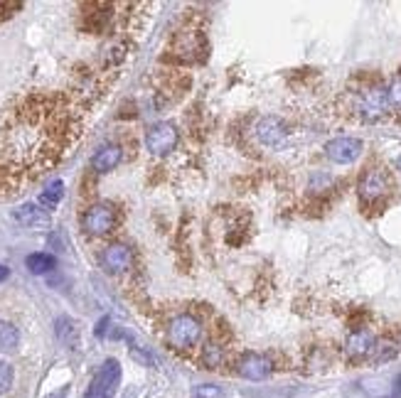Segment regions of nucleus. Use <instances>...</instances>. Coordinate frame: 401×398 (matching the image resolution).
I'll list each match as a JSON object with an SVG mask.
<instances>
[{
    "instance_id": "dca6fc26",
    "label": "nucleus",
    "mask_w": 401,
    "mask_h": 398,
    "mask_svg": "<svg viewBox=\"0 0 401 398\" xmlns=\"http://www.w3.org/2000/svg\"><path fill=\"white\" fill-rule=\"evenodd\" d=\"M202 367L205 369H219L224 362H227V347L217 340H207L205 347H202V357H200Z\"/></svg>"
},
{
    "instance_id": "393cba45",
    "label": "nucleus",
    "mask_w": 401,
    "mask_h": 398,
    "mask_svg": "<svg viewBox=\"0 0 401 398\" xmlns=\"http://www.w3.org/2000/svg\"><path fill=\"white\" fill-rule=\"evenodd\" d=\"M67 396V389H60V391H55V394H50L47 398H64Z\"/></svg>"
},
{
    "instance_id": "5701e85b",
    "label": "nucleus",
    "mask_w": 401,
    "mask_h": 398,
    "mask_svg": "<svg viewBox=\"0 0 401 398\" xmlns=\"http://www.w3.org/2000/svg\"><path fill=\"white\" fill-rule=\"evenodd\" d=\"M387 99H389V106H392V109L401 111V74H399L397 79H394L392 84H389V89H387Z\"/></svg>"
},
{
    "instance_id": "4be33fe9",
    "label": "nucleus",
    "mask_w": 401,
    "mask_h": 398,
    "mask_svg": "<svg viewBox=\"0 0 401 398\" xmlns=\"http://www.w3.org/2000/svg\"><path fill=\"white\" fill-rule=\"evenodd\" d=\"M13 381H15V371L8 362H0V396L8 394L13 389Z\"/></svg>"
},
{
    "instance_id": "f3484780",
    "label": "nucleus",
    "mask_w": 401,
    "mask_h": 398,
    "mask_svg": "<svg viewBox=\"0 0 401 398\" xmlns=\"http://www.w3.org/2000/svg\"><path fill=\"white\" fill-rule=\"evenodd\" d=\"M20 344V332L13 322L8 320H0V352H15Z\"/></svg>"
},
{
    "instance_id": "b1692460",
    "label": "nucleus",
    "mask_w": 401,
    "mask_h": 398,
    "mask_svg": "<svg viewBox=\"0 0 401 398\" xmlns=\"http://www.w3.org/2000/svg\"><path fill=\"white\" fill-rule=\"evenodd\" d=\"M392 357H397V347H394L392 342L377 344V349H374V354H372L374 362H387V359H392Z\"/></svg>"
},
{
    "instance_id": "6ab92c4d",
    "label": "nucleus",
    "mask_w": 401,
    "mask_h": 398,
    "mask_svg": "<svg viewBox=\"0 0 401 398\" xmlns=\"http://www.w3.org/2000/svg\"><path fill=\"white\" fill-rule=\"evenodd\" d=\"M62 197H64V182H62V180H55V182H52V185L47 187V190L40 195V207L50 212V209H55L57 204L62 202Z\"/></svg>"
},
{
    "instance_id": "7ed1b4c3",
    "label": "nucleus",
    "mask_w": 401,
    "mask_h": 398,
    "mask_svg": "<svg viewBox=\"0 0 401 398\" xmlns=\"http://www.w3.org/2000/svg\"><path fill=\"white\" fill-rule=\"evenodd\" d=\"M389 109L387 89L382 84H367L355 94V114L362 121H379Z\"/></svg>"
},
{
    "instance_id": "0eeeda50",
    "label": "nucleus",
    "mask_w": 401,
    "mask_h": 398,
    "mask_svg": "<svg viewBox=\"0 0 401 398\" xmlns=\"http://www.w3.org/2000/svg\"><path fill=\"white\" fill-rule=\"evenodd\" d=\"M180 141V133L178 128L173 126V123H155V126L148 128L146 133V148L151 155H158V158H163V155L173 153L175 145Z\"/></svg>"
},
{
    "instance_id": "f03ea898",
    "label": "nucleus",
    "mask_w": 401,
    "mask_h": 398,
    "mask_svg": "<svg viewBox=\"0 0 401 398\" xmlns=\"http://www.w3.org/2000/svg\"><path fill=\"white\" fill-rule=\"evenodd\" d=\"M205 327L200 317L192 313H180L168 322V344L180 354H187L202 342Z\"/></svg>"
},
{
    "instance_id": "1a4fd4ad",
    "label": "nucleus",
    "mask_w": 401,
    "mask_h": 398,
    "mask_svg": "<svg viewBox=\"0 0 401 398\" xmlns=\"http://www.w3.org/2000/svg\"><path fill=\"white\" fill-rule=\"evenodd\" d=\"M389 187H392V182H389L387 172H384L382 168H370V170L362 172L357 190H360L362 202L374 204V202H379L382 197H387Z\"/></svg>"
},
{
    "instance_id": "2eb2a0df",
    "label": "nucleus",
    "mask_w": 401,
    "mask_h": 398,
    "mask_svg": "<svg viewBox=\"0 0 401 398\" xmlns=\"http://www.w3.org/2000/svg\"><path fill=\"white\" fill-rule=\"evenodd\" d=\"M121 158H124V150H121V145H101V148L94 153V158H92V168L96 172H111V170L119 168Z\"/></svg>"
},
{
    "instance_id": "423d86ee",
    "label": "nucleus",
    "mask_w": 401,
    "mask_h": 398,
    "mask_svg": "<svg viewBox=\"0 0 401 398\" xmlns=\"http://www.w3.org/2000/svg\"><path fill=\"white\" fill-rule=\"evenodd\" d=\"M207 50L205 35L200 30H180L173 40V57L180 62H197Z\"/></svg>"
},
{
    "instance_id": "9d476101",
    "label": "nucleus",
    "mask_w": 401,
    "mask_h": 398,
    "mask_svg": "<svg viewBox=\"0 0 401 398\" xmlns=\"http://www.w3.org/2000/svg\"><path fill=\"white\" fill-rule=\"evenodd\" d=\"M374 349H377V337L372 330H355L345 342V354L350 362H362V359L372 357Z\"/></svg>"
},
{
    "instance_id": "39448f33",
    "label": "nucleus",
    "mask_w": 401,
    "mask_h": 398,
    "mask_svg": "<svg viewBox=\"0 0 401 398\" xmlns=\"http://www.w3.org/2000/svg\"><path fill=\"white\" fill-rule=\"evenodd\" d=\"M119 381H121V364L116 359H106L99 367V371H96L92 386H89L84 398H111L116 394V389H119Z\"/></svg>"
},
{
    "instance_id": "a211bd4d",
    "label": "nucleus",
    "mask_w": 401,
    "mask_h": 398,
    "mask_svg": "<svg viewBox=\"0 0 401 398\" xmlns=\"http://www.w3.org/2000/svg\"><path fill=\"white\" fill-rule=\"evenodd\" d=\"M28 271L35 273V276H45V273H50L52 268L57 266V258L52 254H32L28 256Z\"/></svg>"
},
{
    "instance_id": "f257e3e1",
    "label": "nucleus",
    "mask_w": 401,
    "mask_h": 398,
    "mask_svg": "<svg viewBox=\"0 0 401 398\" xmlns=\"http://www.w3.org/2000/svg\"><path fill=\"white\" fill-rule=\"evenodd\" d=\"M62 109L55 106H37L35 101L8 116V126L3 128L5 155L18 170L42 172L62 153L64 123L57 121Z\"/></svg>"
},
{
    "instance_id": "6e6552de",
    "label": "nucleus",
    "mask_w": 401,
    "mask_h": 398,
    "mask_svg": "<svg viewBox=\"0 0 401 398\" xmlns=\"http://www.w3.org/2000/svg\"><path fill=\"white\" fill-rule=\"evenodd\" d=\"M234 371H237V376H242L247 381H264L274 374V362L266 354L244 352L237 359V364H234Z\"/></svg>"
},
{
    "instance_id": "4468645a",
    "label": "nucleus",
    "mask_w": 401,
    "mask_h": 398,
    "mask_svg": "<svg viewBox=\"0 0 401 398\" xmlns=\"http://www.w3.org/2000/svg\"><path fill=\"white\" fill-rule=\"evenodd\" d=\"M15 222L28 229H47L50 227V212L42 209L40 204H23L13 212Z\"/></svg>"
},
{
    "instance_id": "9b49d317",
    "label": "nucleus",
    "mask_w": 401,
    "mask_h": 398,
    "mask_svg": "<svg viewBox=\"0 0 401 398\" xmlns=\"http://www.w3.org/2000/svg\"><path fill=\"white\" fill-rule=\"evenodd\" d=\"M362 148H365V145H362L360 138H335V141H330L325 145V153H328V158L333 160V163L350 165L362 155Z\"/></svg>"
},
{
    "instance_id": "412c9836",
    "label": "nucleus",
    "mask_w": 401,
    "mask_h": 398,
    "mask_svg": "<svg viewBox=\"0 0 401 398\" xmlns=\"http://www.w3.org/2000/svg\"><path fill=\"white\" fill-rule=\"evenodd\" d=\"M192 398H227V394L215 384H200L192 391Z\"/></svg>"
},
{
    "instance_id": "f8f14e48",
    "label": "nucleus",
    "mask_w": 401,
    "mask_h": 398,
    "mask_svg": "<svg viewBox=\"0 0 401 398\" xmlns=\"http://www.w3.org/2000/svg\"><path fill=\"white\" fill-rule=\"evenodd\" d=\"M131 266H133V251L126 244H111L101 254V268L106 273H111V276L126 273Z\"/></svg>"
},
{
    "instance_id": "ddd939ff",
    "label": "nucleus",
    "mask_w": 401,
    "mask_h": 398,
    "mask_svg": "<svg viewBox=\"0 0 401 398\" xmlns=\"http://www.w3.org/2000/svg\"><path fill=\"white\" fill-rule=\"evenodd\" d=\"M256 138H259L264 145H269V148H276V145H281L286 141L288 136V126L283 123V118L278 116H264L256 121Z\"/></svg>"
},
{
    "instance_id": "20e7f679",
    "label": "nucleus",
    "mask_w": 401,
    "mask_h": 398,
    "mask_svg": "<svg viewBox=\"0 0 401 398\" xmlns=\"http://www.w3.org/2000/svg\"><path fill=\"white\" fill-rule=\"evenodd\" d=\"M119 224V212H116L114 204H92V207L84 212L82 217V229L92 236H106L116 229Z\"/></svg>"
},
{
    "instance_id": "bb28decb",
    "label": "nucleus",
    "mask_w": 401,
    "mask_h": 398,
    "mask_svg": "<svg viewBox=\"0 0 401 398\" xmlns=\"http://www.w3.org/2000/svg\"><path fill=\"white\" fill-rule=\"evenodd\" d=\"M397 170L401 172V155H399V158H397Z\"/></svg>"
},
{
    "instance_id": "a878e982",
    "label": "nucleus",
    "mask_w": 401,
    "mask_h": 398,
    "mask_svg": "<svg viewBox=\"0 0 401 398\" xmlns=\"http://www.w3.org/2000/svg\"><path fill=\"white\" fill-rule=\"evenodd\" d=\"M8 276H10V271H8V268H5V266H0V283H3Z\"/></svg>"
},
{
    "instance_id": "aec40b11",
    "label": "nucleus",
    "mask_w": 401,
    "mask_h": 398,
    "mask_svg": "<svg viewBox=\"0 0 401 398\" xmlns=\"http://www.w3.org/2000/svg\"><path fill=\"white\" fill-rule=\"evenodd\" d=\"M57 337L64 342V344H77V327H74V322L69 320V317H60L57 320Z\"/></svg>"
}]
</instances>
